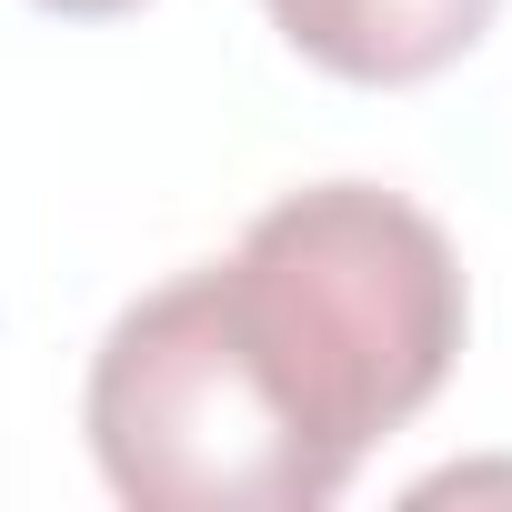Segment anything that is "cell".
<instances>
[{
  "mask_svg": "<svg viewBox=\"0 0 512 512\" xmlns=\"http://www.w3.org/2000/svg\"><path fill=\"white\" fill-rule=\"evenodd\" d=\"M221 332L241 342L262 402L292 422L312 472L342 492L382 432H402L462 352V262L432 211L372 181H312L201 262Z\"/></svg>",
  "mask_w": 512,
  "mask_h": 512,
  "instance_id": "1",
  "label": "cell"
},
{
  "mask_svg": "<svg viewBox=\"0 0 512 512\" xmlns=\"http://www.w3.org/2000/svg\"><path fill=\"white\" fill-rule=\"evenodd\" d=\"M31 11H61V21H121V11H141V0H31Z\"/></svg>",
  "mask_w": 512,
  "mask_h": 512,
  "instance_id": "4",
  "label": "cell"
},
{
  "mask_svg": "<svg viewBox=\"0 0 512 512\" xmlns=\"http://www.w3.org/2000/svg\"><path fill=\"white\" fill-rule=\"evenodd\" d=\"M262 11L312 71L362 91H412L492 31L502 0H262Z\"/></svg>",
  "mask_w": 512,
  "mask_h": 512,
  "instance_id": "3",
  "label": "cell"
},
{
  "mask_svg": "<svg viewBox=\"0 0 512 512\" xmlns=\"http://www.w3.org/2000/svg\"><path fill=\"white\" fill-rule=\"evenodd\" d=\"M91 452L141 512H322L342 502L221 332L211 272L131 302L91 352Z\"/></svg>",
  "mask_w": 512,
  "mask_h": 512,
  "instance_id": "2",
  "label": "cell"
}]
</instances>
